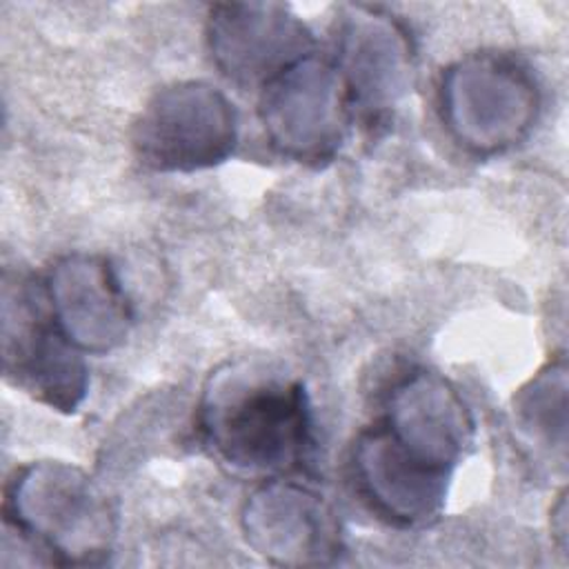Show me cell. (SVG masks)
<instances>
[{"mask_svg": "<svg viewBox=\"0 0 569 569\" xmlns=\"http://www.w3.org/2000/svg\"><path fill=\"white\" fill-rule=\"evenodd\" d=\"M198 427L231 473L269 480L300 467L311 445V405L302 380L260 360L220 365L204 382Z\"/></svg>", "mask_w": 569, "mask_h": 569, "instance_id": "obj_1", "label": "cell"}, {"mask_svg": "<svg viewBox=\"0 0 569 569\" xmlns=\"http://www.w3.org/2000/svg\"><path fill=\"white\" fill-rule=\"evenodd\" d=\"M4 525L47 562L104 565L118 536V509L78 465L33 460L16 467L4 485Z\"/></svg>", "mask_w": 569, "mask_h": 569, "instance_id": "obj_2", "label": "cell"}, {"mask_svg": "<svg viewBox=\"0 0 569 569\" xmlns=\"http://www.w3.org/2000/svg\"><path fill=\"white\" fill-rule=\"evenodd\" d=\"M0 320L7 382L49 409L78 411L89 391V367L56 325L42 280L4 267Z\"/></svg>", "mask_w": 569, "mask_h": 569, "instance_id": "obj_3", "label": "cell"}, {"mask_svg": "<svg viewBox=\"0 0 569 569\" xmlns=\"http://www.w3.org/2000/svg\"><path fill=\"white\" fill-rule=\"evenodd\" d=\"M438 104L447 131L462 149L493 156L529 136L540 113V89L511 56L469 53L445 69Z\"/></svg>", "mask_w": 569, "mask_h": 569, "instance_id": "obj_4", "label": "cell"}, {"mask_svg": "<svg viewBox=\"0 0 569 569\" xmlns=\"http://www.w3.org/2000/svg\"><path fill=\"white\" fill-rule=\"evenodd\" d=\"M136 160L156 173H193L229 160L240 140L231 98L207 80H178L158 89L131 124Z\"/></svg>", "mask_w": 569, "mask_h": 569, "instance_id": "obj_5", "label": "cell"}, {"mask_svg": "<svg viewBox=\"0 0 569 569\" xmlns=\"http://www.w3.org/2000/svg\"><path fill=\"white\" fill-rule=\"evenodd\" d=\"M258 118L280 156L311 167L333 160L351 120L336 62L313 51L276 73L260 87Z\"/></svg>", "mask_w": 569, "mask_h": 569, "instance_id": "obj_6", "label": "cell"}, {"mask_svg": "<svg viewBox=\"0 0 569 569\" xmlns=\"http://www.w3.org/2000/svg\"><path fill=\"white\" fill-rule=\"evenodd\" d=\"M240 529L247 545L278 567L333 565L345 551L333 507L311 487L284 476L260 480L247 496Z\"/></svg>", "mask_w": 569, "mask_h": 569, "instance_id": "obj_7", "label": "cell"}, {"mask_svg": "<svg viewBox=\"0 0 569 569\" xmlns=\"http://www.w3.org/2000/svg\"><path fill=\"white\" fill-rule=\"evenodd\" d=\"M336 67L351 113L376 122L391 113L413 89L416 51L407 29L389 13L349 4L338 22Z\"/></svg>", "mask_w": 569, "mask_h": 569, "instance_id": "obj_8", "label": "cell"}, {"mask_svg": "<svg viewBox=\"0 0 569 569\" xmlns=\"http://www.w3.org/2000/svg\"><path fill=\"white\" fill-rule=\"evenodd\" d=\"M213 67L240 87H262L296 60L316 51L309 27L284 4H213L204 24Z\"/></svg>", "mask_w": 569, "mask_h": 569, "instance_id": "obj_9", "label": "cell"}, {"mask_svg": "<svg viewBox=\"0 0 569 569\" xmlns=\"http://www.w3.org/2000/svg\"><path fill=\"white\" fill-rule=\"evenodd\" d=\"M51 316L82 353H111L133 325V309L113 264L98 253H67L40 278Z\"/></svg>", "mask_w": 569, "mask_h": 569, "instance_id": "obj_10", "label": "cell"}, {"mask_svg": "<svg viewBox=\"0 0 569 569\" xmlns=\"http://www.w3.org/2000/svg\"><path fill=\"white\" fill-rule=\"evenodd\" d=\"M378 422L409 456L451 476L476 436L462 393L429 369H413L391 387Z\"/></svg>", "mask_w": 569, "mask_h": 569, "instance_id": "obj_11", "label": "cell"}, {"mask_svg": "<svg viewBox=\"0 0 569 569\" xmlns=\"http://www.w3.org/2000/svg\"><path fill=\"white\" fill-rule=\"evenodd\" d=\"M351 469L360 496L396 527L429 525L445 509L451 473L409 456L378 420L356 438Z\"/></svg>", "mask_w": 569, "mask_h": 569, "instance_id": "obj_12", "label": "cell"}, {"mask_svg": "<svg viewBox=\"0 0 569 569\" xmlns=\"http://www.w3.org/2000/svg\"><path fill=\"white\" fill-rule=\"evenodd\" d=\"M567 360L540 367L513 396V418L520 433L538 449L560 456L567 449Z\"/></svg>", "mask_w": 569, "mask_h": 569, "instance_id": "obj_13", "label": "cell"}]
</instances>
